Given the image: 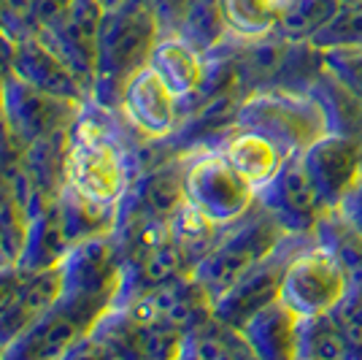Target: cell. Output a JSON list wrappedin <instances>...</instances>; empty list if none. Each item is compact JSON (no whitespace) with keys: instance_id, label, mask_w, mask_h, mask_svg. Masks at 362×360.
Wrapping results in <instances>:
<instances>
[{"instance_id":"30","label":"cell","mask_w":362,"mask_h":360,"mask_svg":"<svg viewBox=\"0 0 362 360\" xmlns=\"http://www.w3.org/2000/svg\"><path fill=\"white\" fill-rule=\"evenodd\" d=\"M322 52H325V68L362 101V46H338Z\"/></svg>"},{"instance_id":"11","label":"cell","mask_w":362,"mask_h":360,"mask_svg":"<svg viewBox=\"0 0 362 360\" xmlns=\"http://www.w3.org/2000/svg\"><path fill=\"white\" fill-rule=\"evenodd\" d=\"M300 157L327 209H338L362 176V144L357 135L325 133Z\"/></svg>"},{"instance_id":"31","label":"cell","mask_w":362,"mask_h":360,"mask_svg":"<svg viewBox=\"0 0 362 360\" xmlns=\"http://www.w3.org/2000/svg\"><path fill=\"white\" fill-rule=\"evenodd\" d=\"M138 3L149 6L151 14L157 16V25H160L163 35H176L195 0H138Z\"/></svg>"},{"instance_id":"40","label":"cell","mask_w":362,"mask_h":360,"mask_svg":"<svg viewBox=\"0 0 362 360\" xmlns=\"http://www.w3.org/2000/svg\"><path fill=\"white\" fill-rule=\"evenodd\" d=\"M0 28H3V22H0Z\"/></svg>"},{"instance_id":"34","label":"cell","mask_w":362,"mask_h":360,"mask_svg":"<svg viewBox=\"0 0 362 360\" xmlns=\"http://www.w3.org/2000/svg\"><path fill=\"white\" fill-rule=\"evenodd\" d=\"M14 52L16 38L6 28H0V87H3V79L11 74V68H14Z\"/></svg>"},{"instance_id":"28","label":"cell","mask_w":362,"mask_h":360,"mask_svg":"<svg viewBox=\"0 0 362 360\" xmlns=\"http://www.w3.org/2000/svg\"><path fill=\"white\" fill-rule=\"evenodd\" d=\"M330 320L341 328L349 347V360H362V290L351 287L344 298L332 306Z\"/></svg>"},{"instance_id":"10","label":"cell","mask_w":362,"mask_h":360,"mask_svg":"<svg viewBox=\"0 0 362 360\" xmlns=\"http://www.w3.org/2000/svg\"><path fill=\"white\" fill-rule=\"evenodd\" d=\"M106 9L98 0H74L68 14L52 28H38V35L52 46L68 68L74 71L92 98L95 84V57H98V33L103 25Z\"/></svg>"},{"instance_id":"15","label":"cell","mask_w":362,"mask_h":360,"mask_svg":"<svg viewBox=\"0 0 362 360\" xmlns=\"http://www.w3.org/2000/svg\"><path fill=\"white\" fill-rule=\"evenodd\" d=\"M303 317L295 315L284 300H273L259 309L241 328L246 344L255 358L262 360H292L298 358Z\"/></svg>"},{"instance_id":"19","label":"cell","mask_w":362,"mask_h":360,"mask_svg":"<svg viewBox=\"0 0 362 360\" xmlns=\"http://www.w3.org/2000/svg\"><path fill=\"white\" fill-rule=\"evenodd\" d=\"M68 150H71V128L44 135L25 147L22 168L28 171L35 190L46 201H57L68 184Z\"/></svg>"},{"instance_id":"24","label":"cell","mask_w":362,"mask_h":360,"mask_svg":"<svg viewBox=\"0 0 362 360\" xmlns=\"http://www.w3.org/2000/svg\"><path fill=\"white\" fill-rule=\"evenodd\" d=\"M341 0H289L279 11L276 35L289 44H311L341 11Z\"/></svg>"},{"instance_id":"32","label":"cell","mask_w":362,"mask_h":360,"mask_svg":"<svg viewBox=\"0 0 362 360\" xmlns=\"http://www.w3.org/2000/svg\"><path fill=\"white\" fill-rule=\"evenodd\" d=\"M22 271L14 263H0V315L6 312V306L16 298L19 285H22Z\"/></svg>"},{"instance_id":"4","label":"cell","mask_w":362,"mask_h":360,"mask_svg":"<svg viewBox=\"0 0 362 360\" xmlns=\"http://www.w3.org/2000/svg\"><path fill=\"white\" fill-rule=\"evenodd\" d=\"M184 196L211 223L230 225L255 206L257 190L211 147L184 154Z\"/></svg>"},{"instance_id":"13","label":"cell","mask_w":362,"mask_h":360,"mask_svg":"<svg viewBox=\"0 0 362 360\" xmlns=\"http://www.w3.org/2000/svg\"><path fill=\"white\" fill-rule=\"evenodd\" d=\"M122 114L130 125L149 138H165L181 122L179 98L168 90V84L151 71L141 68L122 92Z\"/></svg>"},{"instance_id":"14","label":"cell","mask_w":362,"mask_h":360,"mask_svg":"<svg viewBox=\"0 0 362 360\" xmlns=\"http://www.w3.org/2000/svg\"><path fill=\"white\" fill-rule=\"evenodd\" d=\"M62 282L65 279H62L60 263L22 276L16 298L0 315V355L60 300Z\"/></svg>"},{"instance_id":"3","label":"cell","mask_w":362,"mask_h":360,"mask_svg":"<svg viewBox=\"0 0 362 360\" xmlns=\"http://www.w3.org/2000/svg\"><path fill=\"white\" fill-rule=\"evenodd\" d=\"M238 128L271 138L284 157L303 154L314 141L330 133L317 98L292 90H259L246 95L238 108Z\"/></svg>"},{"instance_id":"38","label":"cell","mask_w":362,"mask_h":360,"mask_svg":"<svg viewBox=\"0 0 362 360\" xmlns=\"http://www.w3.org/2000/svg\"><path fill=\"white\" fill-rule=\"evenodd\" d=\"M276 3H279V6H284V3H289V0H276Z\"/></svg>"},{"instance_id":"29","label":"cell","mask_w":362,"mask_h":360,"mask_svg":"<svg viewBox=\"0 0 362 360\" xmlns=\"http://www.w3.org/2000/svg\"><path fill=\"white\" fill-rule=\"evenodd\" d=\"M311 44L317 49H338V46H362V6H341L330 25L314 35Z\"/></svg>"},{"instance_id":"1","label":"cell","mask_w":362,"mask_h":360,"mask_svg":"<svg viewBox=\"0 0 362 360\" xmlns=\"http://www.w3.org/2000/svg\"><path fill=\"white\" fill-rule=\"evenodd\" d=\"M160 25L149 6L130 0L124 9L106 11L98 33L95 84L92 103L103 108H119L124 84L149 65L151 49L160 41Z\"/></svg>"},{"instance_id":"26","label":"cell","mask_w":362,"mask_h":360,"mask_svg":"<svg viewBox=\"0 0 362 360\" xmlns=\"http://www.w3.org/2000/svg\"><path fill=\"white\" fill-rule=\"evenodd\" d=\"M28 211L16 196L8 171L0 168V247L8 263H16L28 236Z\"/></svg>"},{"instance_id":"20","label":"cell","mask_w":362,"mask_h":360,"mask_svg":"<svg viewBox=\"0 0 362 360\" xmlns=\"http://www.w3.org/2000/svg\"><path fill=\"white\" fill-rule=\"evenodd\" d=\"M179 358H203V360H225V358H255L246 344L243 333L233 325L222 322L214 312L206 320L187 330L181 336Z\"/></svg>"},{"instance_id":"25","label":"cell","mask_w":362,"mask_h":360,"mask_svg":"<svg viewBox=\"0 0 362 360\" xmlns=\"http://www.w3.org/2000/svg\"><path fill=\"white\" fill-rule=\"evenodd\" d=\"M230 35L257 41L276 33L281 6L276 0H219Z\"/></svg>"},{"instance_id":"12","label":"cell","mask_w":362,"mask_h":360,"mask_svg":"<svg viewBox=\"0 0 362 360\" xmlns=\"http://www.w3.org/2000/svg\"><path fill=\"white\" fill-rule=\"evenodd\" d=\"M11 74L33 84L35 90L57 95L65 101H74V103H87L90 101V92L81 84V79L68 68V62L62 60L35 30L16 38Z\"/></svg>"},{"instance_id":"18","label":"cell","mask_w":362,"mask_h":360,"mask_svg":"<svg viewBox=\"0 0 362 360\" xmlns=\"http://www.w3.org/2000/svg\"><path fill=\"white\" fill-rule=\"evenodd\" d=\"M149 68L181 101L200 87L206 74V55L187 44L181 35H160V41L151 49Z\"/></svg>"},{"instance_id":"33","label":"cell","mask_w":362,"mask_h":360,"mask_svg":"<svg viewBox=\"0 0 362 360\" xmlns=\"http://www.w3.org/2000/svg\"><path fill=\"white\" fill-rule=\"evenodd\" d=\"M338 211L344 214V220H346L349 225L362 236V176L346 196H344V201L338 203Z\"/></svg>"},{"instance_id":"39","label":"cell","mask_w":362,"mask_h":360,"mask_svg":"<svg viewBox=\"0 0 362 360\" xmlns=\"http://www.w3.org/2000/svg\"><path fill=\"white\" fill-rule=\"evenodd\" d=\"M357 138H360V144H362V130H360V135H357Z\"/></svg>"},{"instance_id":"2","label":"cell","mask_w":362,"mask_h":360,"mask_svg":"<svg viewBox=\"0 0 362 360\" xmlns=\"http://www.w3.org/2000/svg\"><path fill=\"white\" fill-rule=\"evenodd\" d=\"M287 233V227L259 201H255V206L243 217L225 227V233L211 247V252L189 274L195 276V282L206 290V296L214 303L222 293H227L235 285L246 271L255 269L259 260L271 255Z\"/></svg>"},{"instance_id":"37","label":"cell","mask_w":362,"mask_h":360,"mask_svg":"<svg viewBox=\"0 0 362 360\" xmlns=\"http://www.w3.org/2000/svg\"><path fill=\"white\" fill-rule=\"evenodd\" d=\"M0 263H8V260H6V255H3V247H0Z\"/></svg>"},{"instance_id":"9","label":"cell","mask_w":362,"mask_h":360,"mask_svg":"<svg viewBox=\"0 0 362 360\" xmlns=\"http://www.w3.org/2000/svg\"><path fill=\"white\" fill-rule=\"evenodd\" d=\"M257 201L271 211L289 233H317L319 220L330 211L317 193L300 154L284 160L279 174L262 190H257Z\"/></svg>"},{"instance_id":"22","label":"cell","mask_w":362,"mask_h":360,"mask_svg":"<svg viewBox=\"0 0 362 360\" xmlns=\"http://www.w3.org/2000/svg\"><path fill=\"white\" fill-rule=\"evenodd\" d=\"M308 95H314L317 103L322 106V111L327 117V125H330V133L360 135L362 101L349 87H344L327 68H322L317 79L311 81Z\"/></svg>"},{"instance_id":"5","label":"cell","mask_w":362,"mask_h":360,"mask_svg":"<svg viewBox=\"0 0 362 360\" xmlns=\"http://www.w3.org/2000/svg\"><path fill=\"white\" fill-rule=\"evenodd\" d=\"M130 171L124 165L119 147L108 141L81 111L71 128V150H68V187L81 196L100 201L108 206H119L127 187Z\"/></svg>"},{"instance_id":"35","label":"cell","mask_w":362,"mask_h":360,"mask_svg":"<svg viewBox=\"0 0 362 360\" xmlns=\"http://www.w3.org/2000/svg\"><path fill=\"white\" fill-rule=\"evenodd\" d=\"M98 3H100L106 11H117V9H124L130 0H98Z\"/></svg>"},{"instance_id":"8","label":"cell","mask_w":362,"mask_h":360,"mask_svg":"<svg viewBox=\"0 0 362 360\" xmlns=\"http://www.w3.org/2000/svg\"><path fill=\"white\" fill-rule=\"evenodd\" d=\"M84 103H74L57 95L35 90L19 76L8 74L0 87V117L22 147L52 135L65 128H74Z\"/></svg>"},{"instance_id":"27","label":"cell","mask_w":362,"mask_h":360,"mask_svg":"<svg viewBox=\"0 0 362 360\" xmlns=\"http://www.w3.org/2000/svg\"><path fill=\"white\" fill-rule=\"evenodd\" d=\"M298 358L349 360L346 339H344L341 328L330 320V315L305 317V320H303Z\"/></svg>"},{"instance_id":"23","label":"cell","mask_w":362,"mask_h":360,"mask_svg":"<svg viewBox=\"0 0 362 360\" xmlns=\"http://www.w3.org/2000/svg\"><path fill=\"white\" fill-rule=\"evenodd\" d=\"M227 225H216L209 217H203L192 203H181L179 211L170 217V241L179 247L187 269L192 271L211 252V247L219 241Z\"/></svg>"},{"instance_id":"36","label":"cell","mask_w":362,"mask_h":360,"mask_svg":"<svg viewBox=\"0 0 362 360\" xmlns=\"http://www.w3.org/2000/svg\"><path fill=\"white\" fill-rule=\"evenodd\" d=\"M344 6H362V0H341Z\"/></svg>"},{"instance_id":"21","label":"cell","mask_w":362,"mask_h":360,"mask_svg":"<svg viewBox=\"0 0 362 360\" xmlns=\"http://www.w3.org/2000/svg\"><path fill=\"white\" fill-rule=\"evenodd\" d=\"M57 206H60L62 225H65V233L71 239V247L84 239L111 233L117 225V206L92 201V198L81 196L78 190L68 187V184L57 198Z\"/></svg>"},{"instance_id":"16","label":"cell","mask_w":362,"mask_h":360,"mask_svg":"<svg viewBox=\"0 0 362 360\" xmlns=\"http://www.w3.org/2000/svg\"><path fill=\"white\" fill-rule=\"evenodd\" d=\"M233 163V168L249 181L255 190H262L268 181L279 174V168L284 165V152L273 144L271 138L262 133L235 128L233 133L225 135V141L216 147Z\"/></svg>"},{"instance_id":"6","label":"cell","mask_w":362,"mask_h":360,"mask_svg":"<svg viewBox=\"0 0 362 360\" xmlns=\"http://www.w3.org/2000/svg\"><path fill=\"white\" fill-rule=\"evenodd\" d=\"M351 290L344 263L335 257L330 247L322 241H311L292 257L281 282V300L295 315L319 317L327 315L338 300Z\"/></svg>"},{"instance_id":"17","label":"cell","mask_w":362,"mask_h":360,"mask_svg":"<svg viewBox=\"0 0 362 360\" xmlns=\"http://www.w3.org/2000/svg\"><path fill=\"white\" fill-rule=\"evenodd\" d=\"M71 249V239L62 225V214L57 201H52L49 206L35 211L28 220V236L22 244V252L16 257V269L22 274H33V271L49 269L62 263V257Z\"/></svg>"},{"instance_id":"7","label":"cell","mask_w":362,"mask_h":360,"mask_svg":"<svg viewBox=\"0 0 362 360\" xmlns=\"http://www.w3.org/2000/svg\"><path fill=\"white\" fill-rule=\"evenodd\" d=\"M311 241H317V233H287L271 255L259 260L255 269L246 271L227 293H222L214 300V317H219L222 322L241 330L259 309H265L273 300L281 298V282H284L287 266Z\"/></svg>"}]
</instances>
